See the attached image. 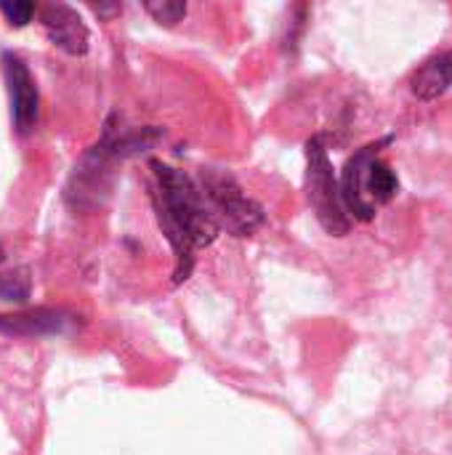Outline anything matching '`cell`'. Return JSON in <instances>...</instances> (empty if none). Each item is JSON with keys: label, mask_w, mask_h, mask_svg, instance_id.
Listing matches in <instances>:
<instances>
[{"label": "cell", "mask_w": 452, "mask_h": 455, "mask_svg": "<svg viewBox=\"0 0 452 455\" xmlns=\"http://www.w3.org/2000/svg\"><path fill=\"white\" fill-rule=\"evenodd\" d=\"M0 261H3V251H0Z\"/></svg>", "instance_id": "obj_12"}, {"label": "cell", "mask_w": 452, "mask_h": 455, "mask_svg": "<svg viewBox=\"0 0 452 455\" xmlns=\"http://www.w3.org/2000/svg\"><path fill=\"white\" fill-rule=\"evenodd\" d=\"M306 195H309V205L314 208L320 227L328 235L344 237L352 232L354 221L344 208L341 184L333 173L325 136H312L306 141Z\"/></svg>", "instance_id": "obj_3"}, {"label": "cell", "mask_w": 452, "mask_h": 455, "mask_svg": "<svg viewBox=\"0 0 452 455\" xmlns=\"http://www.w3.org/2000/svg\"><path fill=\"white\" fill-rule=\"evenodd\" d=\"M0 13L11 27H24L35 16V3L29 0H13V3H0Z\"/></svg>", "instance_id": "obj_11"}, {"label": "cell", "mask_w": 452, "mask_h": 455, "mask_svg": "<svg viewBox=\"0 0 452 455\" xmlns=\"http://www.w3.org/2000/svg\"><path fill=\"white\" fill-rule=\"evenodd\" d=\"M452 85V51H442V53H434L432 59H426L416 75L410 77V91L424 99V101H432L437 96H442L448 88Z\"/></svg>", "instance_id": "obj_8"}, {"label": "cell", "mask_w": 452, "mask_h": 455, "mask_svg": "<svg viewBox=\"0 0 452 455\" xmlns=\"http://www.w3.org/2000/svg\"><path fill=\"white\" fill-rule=\"evenodd\" d=\"M69 317L59 309H32L21 315H0L3 336H53L64 333Z\"/></svg>", "instance_id": "obj_7"}, {"label": "cell", "mask_w": 452, "mask_h": 455, "mask_svg": "<svg viewBox=\"0 0 452 455\" xmlns=\"http://www.w3.org/2000/svg\"><path fill=\"white\" fill-rule=\"evenodd\" d=\"M152 176L155 216L173 248V283L181 285L194 269L197 248H208L221 235V227L202 195V187L192 176L163 160H152Z\"/></svg>", "instance_id": "obj_1"}, {"label": "cell", "mask_w": 452, "mask_h": 455, "mask_svg": "<svg viewBox=\"0 0 452 455\" xmlns=\"http://www.w3.org/2000/svg\"><path fill=\"white\" fill-rule=\"evenodd\" d=\"M202 195L221 227L234 237H248L258 227H264L266 213L264 208L242 192V187L224 171H205L200 179Z\"/></svg>", "instance_id": "obj_4"}, {"label": "cell", "mask_w": 452, "mask_h": 455, "mask_svg": "<svg viewBox=\"0 0 452 455\" xmlns=\"http://www.w3.org/2000/svg\"><path fill=\"white\" fill-rule=\"evenodd\" d=\"M392 144V136L378 139L362 149H357L341 173V200L352 221H373L378 205H386L400 192L397 173L378 157V152Z\"/></svg>", "instance_id": "obj_2"}, {"label": "cell", "mask_w": 452, "mask_h": 455, "mask_svg": "<svg viewBox=\"0 0 452 455\" xmlns=\"http://www.w3.org/2000/svg\"><path fill=\"white\" fill-rule=\"evenodd\" d=\"M29 299V277L27 272H11L0 275V301L5 304H27Z\"/></svg>", "instance_id": "obj_9"}, {"label": "cell", "mask_w": 452, "mask_h": 455, "mask_svg": "<svg viewBox=\"0 0 452 455\" xmlns=\"http://www.w3.org/2000/svg\"><path fill=\"white\" fill-rule=\"evenodd\" d=\"M40 24L48 35V40L61 48L69 56H83L88 53L91 32L83 21V16L67 5V3H48L40 8Z\"/></svg>", "instance_id": "obj_6"}, {"label": "cell", "mask_w": 452, "mask_h": 455, "mask_svg": "<svg viewBox=\"0 0 452 455\" xmlns=\"http://www.w3.org/2000/svg\"><path fill=\"white\" fill-rule=\"evenodd\" d=\"M144 11L157 21V24H165V27H173L178 24L184 16H186V3L181 0H157V3H144Z\"/></svg>", "instance_id": "obj_10"}, {"label": "cell", "mask_w": 452, "mask_h": 455, "mask_svg": "<svg viewBox=\"0 0 452 455\" xmlns=\"http://www.w3.org/2000/svg\"><path fill=\"white\" fill-rule=\"evenodd\" d=\"M0 67H3L8 99H11L13 125H16V131L21 136H27L37 125V117H40V91H37V83H35L29 67L24 64V59L16 56L13 51H3Z\"/></svg>", "instance_id": "obj_5"}]
</instances>
